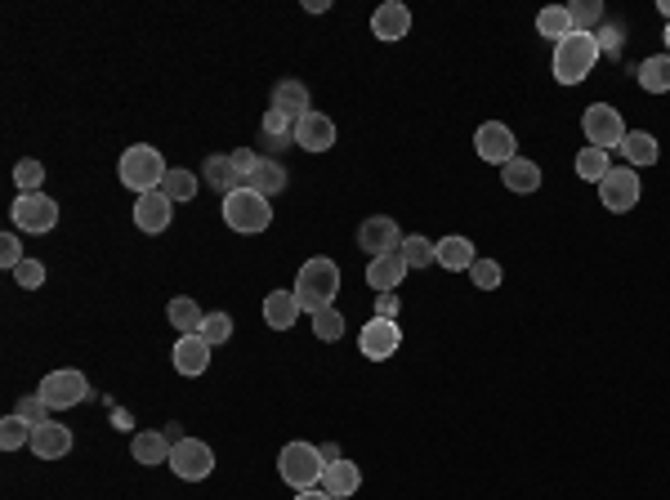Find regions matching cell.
Returning a JSON list of instances; mask_svg holds the SVG:
<instances>
[{
	"mask_svg": "<svg viewBox=\"0 0 670 500\" xmlns=\"http://www.w3.org/2000/svg\"><path fill=\"white\" fill-rule=\"evenodd\" d=\"M335 295H340V264H335V259L318 255V259H309V264L295 273V300H300V309L309 317L331 309Z\"/></svg>",
	"mask_w": 670,
	"mask_h": 500,
	"instance_id": "obj_1",
	"label": "cell"
},
{
	"mask_svg": "<svg viewBox=\"0 0 670 500\" xmlns=\"http://www.w3.org/2000/svg\"><path fill=\"white\" fill-rule=\"evenodd\" d=\"M599 63V36L590 32H568L554 45V81L559 85H581Z\"/></svg>",
	"mask_w": 670,
	"mask_h": 500,
	"instance_id": "obj_2",
	"label": "cell"
},
{
	"mask_svg": "<svg viewBox=\"0 0 670 500\" xmlns=\"http://www.w3.org/2000/svg\"><path fill=\"white\" fill-rule=\"evenodd\" d=\"M166 157H161L157 148H148V143H134V148L121 152V166H117V179L126 184L134 197H143V192H157L166 184Z\"/></svg>",
	"mask_w": 670,
	"mask_h": 500,
	"instance_id": "obj_3",
	"label": "cell"
},
{
	"mask_svg": "<svg viewBox=\"0 0 670 500\" xmlns=\"http://www.w3.org/2000/svg\"><path fill=\"white\" fill-rule=\"evenodd\" d=\"M322 469H327V460H322V447H313V442H286L282 456H277V474H282V483L295 487V492L318 487Z\"/></svg>",
	"mask_w": 670,
	"mask_h": 500,
	"instance_id": "obj_4",
	"label": "cell"
},
{
	"mask_svg": "<svg viewBox=\"0 0 670 500\" xmlns=\"http://www.w3.org/2000/svg\"><path fill=\"white\" fill-rule=\"evenodd\" d=\"M224 224L233 228V233H264L268 224H273V206H268V197H260V192L251 188H237L224 197Z\"/></svg>",
	"mask_w": 670,
	"mask_h": 500,
	"instance_id": "obj_5",
	"label": "cell"
},
{
	"mask_svg": "<svg viewBox=\"0 0 670 500\" xmlns=\"http://www.w3.org/2000/svg\"><path fill=\"white\" fill-rule=\"evenodd\" d=\"M581 130H586L590 148H603V152L621 148V143H626V134H630L626 121H621V112L608 108V103H590L586 117H581Z\"/></svg>",
	"mask_w": 670,
	"mask_h": 500,
	"instance_id": "obj_6",
	"label": "cell"
},
{
	"mask_svg": "<svg viewBox=\"0 0 670 500\" xmlns=\"http://www.w3.org/2000/svg\"><path fill=\"white\" fill-rule=\"evenodd\" d=\"M9 215H14V228H23V233H54V224H59V201L45 197V192H18Z\"/></svg>",
	"mask_w": 670,
	"mask_h": 500,
	"instance_id": "obj_7",
	"label": "cell"
},
{
	"mask_svg": "<svg viewBox=\"0 0 670 500\" xmlns=\"http://www.w3.org/2000/svg\"><path fill=\"white\" fill-rule=\"evenodd\" d=\"M45 398V407L50 411H67V407H76V402H85L90 398V380H85L81 371H50L41 380V389H36Z\"/></svg>",
	"mask_w": 670,
	"mask_h": 500,
	"instance_id": "obj_8",
	"label": "cell"
},
{
	"mask_svg": "<svg viewBox=\"0 0 670 500\" xmlns=\"http://www.w3.org/2000/svg\"><path fill=\"white\" fill-rule=\"evenodd\" d=\"M170 469H175L184 483H206L215 474V451L201 438H179L175 451H170Z\"/></svg>",
	"mask_w": 670,
	"mask_h": 500,
	"instance_id": "obj_9",
	"label": "cell"
},
{
	"mask_svg": "<svg viewBox=\"0 0 670 500\" xmlns=\"http://www.w3.org/2000/svg\"><path fill=\"white\" fill-rule=\"evenodd\" d=\"M398 349H402V326L394 317H371L358 331V353L367 362H385V358H394Z\"/></svg>",
	"mask_w": 670,
	"mask_h": 500,
	"instance_id": "obj_10",
	"label": "cell"
},
{
	"mask_svg": "<svg viewBox=\"0 0 670 500\" xmlns=\"http://www.w3.org/2000/svg\"><path fill=\"white\" fill-rule=\"evenodd\" d=\"M639 175L630 166H612L608 175L599 179V201L612 210V215H626V210L639 206Z\"/></svg>",
	"mask_w": 670,
	"mask_h": 500,
	"instance_id": "obj_11",
	"label": "cell"
},
{
	"mask_svg": "<svg viewBox=\"0 0 670 500\" xmlns=\"http://www.w3.org/2000/svg\"><path fill=\"white\" fill-rule=\"evenodd\" d=\"M474 152L487 166H510V161L519 157V143H514V130L505 121H487V125H478V134H474Z\"/></svg>",
	"mask_w": 670,
	"mask_h": 500,
	"instance_id": "obj_12",
	"label": "cell"
},
{
	"mask_svg": "<svg viewBox=\"0 0 670 500\" xmlns=\"http://www.w3.org/2000/svg\"><path fill=\"white\" fill-rule=\"evenodd\" d=\"M170 215H175V201L166 197V192H143V197H134V228L139 233H166L170 228Z\"/></svg>",
	"mask_w": 670,
	"mask_h": 500,
	"instance_id": "obj_13",
	"label": "cell"
},
{
	"mask_svg": "<svg viewBox=\"0 0 670 500\" xmlns=\"http://www.w3.org/2000/svg\"><path fill=\"white\" fill-rule=\"evenodd\" d=\"M358 246L367 250L371 259L394 255V250L402 246V233H398V224L389 215H371V219H362V228H358Z\"/></svg>",
	"mask_w": 670,
	"mask_h": 500,
	"instance_id": "obj_14",
	"label": "cell"
},
{
	"mask_svg": "<svg viewBox=\"0 0 670 500\" xmlns=\"http://www.w3.org/2000/svg\"><path fill=\"white\" fill-rule=\"evenodd\" d=\"M170 451H175V438L166 429H139L130 438V456L134 465H170Z\"/></svg>",
	"mask_w": 670,
	"mask_h": 500,
	"instance_id": "obj_15",
	"label": "cell"
},
{
	"mask_svg": "<svg viewBox=\"0 0 670 500\" xmlns=\"http://www.w3.org/2000/svg\"><path fill=\"white\" fill-rule=\"evenodd\" d=\"M295 148H304V152L335 148V121L322 117V112H304V117L295 121Z\"/></svg>",
	"mask_w": 670,
	"mask_h": 500,
	"instance_id": "obj_16",
	"label": "cell"
},
{
	"mask_svg": "<svg viewBox=\"0 0 670 500\" xmlns=\"http://www.w3.org/2000/svg\"><path fill=\"white\" fill-rule=\"evenodd\" d=\"M32 456L36 460H63L67 451H72V429L59 425V420H45V425H36L32 429Z\"/></svg>",
	"mask_w": 670,
	"mask_h": 500,
	"instance_id": "obj_17",
	"label": "cell"
},
{
	"mask_svg": "<svg viewBox=\"0 0 670 500\" xmlns=\"http://www.w3.org/2000/svg\"><path fill=\"white\" fill-rule=\"evenodd\" d=\"M170 358H175V371L179 375H206L210 367V344H206V335H179L175 340V349H170Z\"/></svg>",
	"mask_w": 670,
	"mask_h": 500,
	"instance_id": "obj_18",
	"label": "cell"
},
{
	"mask_svg": "<svg viewBox=\"0 0 670 500\" xmlns=\"http://www.w3.org/2000/svg\"><path fill=\"white\" fill-rule=\"evenodd\" d=\"M371 32H376V41H402V36L411 32V9L402 5V0H385V5L371 14Z\"/></svg>",
	"mask_w": 670,
	"mask_h": 500,
	"instance_id": "obj_19",
	"label": "cell"
},
{
	"mask_svg": "<svg viewBox=\"0 0 670 500\" xmlns=\"http://www.w3.org/2000/svg\"><path fill=\"white\" fill-rule=\"evenodd\" d=\"M318 487H322L327 496H335V500H349V496L362 487V469L353 465L349 456H344V460H331V465L322 469V483H318Z\"/></svg>",
	"mask_w": 670,
	"mask_h": 500,
	"instance_id": "obj_20",
	"label": "cell"
},
{
	"mask_svg": "<svg viewBox=\"0 0 670 500\" xmlns=\"http://www.w3.org/2000/svg\"><path fill=\"white\" fill-rule=\"evenodd\" d=\"M201 179H206V188L210 192H219V197H228V192H237V188H246V179H242V170L233 166V157H206V166H201Z\"/></svg>",
	"mask_w": 670,
	"mask_h": 500,
	"instance_id": "obj_21",
	"label": "cell"
},
{
	"mask_svg": "<svg viewBox=\"0 0 670 500\" xmlns=\"http://www.w3.org/2000/svg\"><path fill=\"white\" fill-rule=\"evenodd\" d=\"M300 300H295V291H273L264 300V322L273 326V331H291L295 322H300Z\"/></svg>",
	"mask_w": 670,
	"mask_h": 500,
	"instance_id": "obj_22",
	"label": "cell"
},
{
	"mask_svg": "<svg viewBox=\"0 0 670 500\" xmlns=\"http://www.w3.org/2000/svg\"><path fill=\"white\" fill-rule=\"evenodd\" d=\"M621 157H626L630 170H644V166H657L662 148H657V139H653L648 130H630L626 143H621Z\"/></svg>",
	"mask_w": 670,
	"mask_h": 500,
	"instance_id": "obj_23",
	"label": "cell"
},
{
	"mask_svg": "<svg viewBox=\"0 0 670 500\" xmlns=\"http://www.w3.org/2000/svg\"><path fill=\"white\" fill-rule=\"evenodd\" d=\"M273 108L300 121L304 112H313V103H309V85H304V81H277V85H273Z\"/></svg>",
	"mask_w": 670,
	"mask_h": 500,
	"instance_id": "obj_24",
	"label": "cell"
},
{
	"mask_svg": "<svg viewBox=\"0 0 670 500\" xmlns=\"http://www.w3.org/2000/svg\"><path fill=\"white\" fill-rule=\"evenodd\" d=\"M402 277H407V264H402L398 250H394V255H376L367 264V286H376V295L380 291H394Z\"/></svg>",
	"mask_w": 670,
	"mask_h": 500,
	"instance_id": "obj_25",
	"label": "cell"
},
{
	"mask_svg": "<svg viewBox=\"0 0 670 500\" xmlns=\"http://www.w3.org/2000/svg\"><path fill=\"white\" fill-rule=\"evenodd\" d=\"M474 242H469V237H443V242H438V264L447 268V273H469V268H474Z\"/></svg>",
	"mask_w": 670,
	"mask_h": 500,
	"instance_id": "obj_26",
	"label": "cell"
},
{
	"mask_svg": "<svg viewBox=\"0 0 670 500\" xmlns=\"http://www.w3.org/2000/svg\"><path fill=\"white\" fill-rule=\"evenodd\" d=\"M501 179H505L510 192H536L541 188V166L528 161V157H514L510 166H501Z\"/></svg>",
	"mask_w": 670,
	"mask_h": 500,
	"instance_id": "obj_27",
	"label": "cell"
},
{
	"mask_svg": "<svg viewBox=\"0 0 670 500\" xmlns=\"http://www.w3.org/2000/svg\"><path fill=\"white\" fill-rule=\"evenodd\" d=\"M166 322L175 326L179 335H197V331H201V322H206V313L197 309V300L179 295V300H170V304H166Z\"/></svg>",
	"mask_w": 670,
	"mask_h": 500,
	"instance_id": "obj_28",
	"label": "cell"
},
{
	"mask_svg": "<svg viewBox=\"0 0 670 500\" xmlns=\"http://www.w3.org/2000/svg\"><path fill=\"white\" fill-rule=\"evenodd\" d=\"M639 85L648 94H670V54H653V59L639 63Z\"/></svg>",
	"mask_w": 670,
	"mask_h": 500,
	"instance_id": "obj_29",
	"label": "cell"
},
{
	"mask_svg": "<svg viewBox=\"0 0 670 500\" xmlns=\"http://www.w3.org/2000/svg\"><path fill=\"white\" fill-rule=\"evenodd\" d=\"M246 188L260 192V197H273V192L286 188V166H282V161H264L260 157V166H255V175L246 179Z\"/></svg>",
	"mask_w": 670,
	"mask_h": 500,
	"instance_id": "obj_30",
	"label": "cell"
},
{
	"mask_svg": "<svg viewBox=\"0 0 670 500\" xmlns=\"http://www.w3.org/2000/svg\"><path fill=\"white\" fill-rule=\"evenodd\" d=\"M398 255H402V264H407V268H429V264H438V242L411 233V237H402Z\"/></svg>",
	"mask_w": 670,
	"mask_h": 500,
	"instance_id": "obj_31",
	"label": "cell"
},
{
	"mask_svg": "<svg viewBox=\"0 0 670 500\" xmlns=\"http://www.w3.org/2000/svg\"><path fill=\"white\" fill-rule=\"evenodd\" d=\"M536 32L545 36V41L559 45L563 36L572 32V18H568V5H545L541 14H536Z\"/></svg>",
	"mask_w": 670,
	"mask_h": 500,
	"instance_id": "obj_32",
	"label": "cell"
},
{
	"mask_svg": "<svg viewBox=\"0 0 670 500\" xmlns=\"http://www.w3.org/2000/svg\"><path fill=\"white\" fill-rule=\"evenodd\" d=\"M608 170H612V161H608V152H603V148H590V143H586V148L577 152V175L586 179V184H599Z\"/></svg>",
	"mask_w": 670,
	"mask_h": 500,
	"instance_id": "obj_33",
	"label": "cell"
},
{
	"mask_svg": "<svg viewBox=\"0 0 670 500\" xmlns=\"http://www.w3.org/2000/svg\"><path fill=\"white\" fill-rule=\"evenodd\" d=\"M197 188H201V179L193 175V170H184V166H175V170L166 175V184H161V192H166L170 201H193Z\"/></svg>",
	"mask_w": 670,
	"mask_h": 500,
	"instance_id": "obj_34",
	"label": "cell"
},
{
	"mask_svg": "<svg viewBox=\"0 0 670 500\" xmlns=\"http://www.w3.org/2000/svg\"><path fill=\"white\" fill-rule=\"evenodd\" d=\"M568 18H572V32L595 36V23L603 18V5H599V0H577V5H568Z\"/></svg>",
	"mask_w": 670,
	"mask_h": 500,
	"instance_id": "obj_35",
	"label": "cell"
},
{
	"mask_svg": "<svg viewBox=\"0 0 670 500\" xmlns=\"http://www.w3.org/2000/svg\"><path fill=\"white\" fill-rule=\"evenodd\" d=\"M23 442H32V425H27L23 416H5V420H0V447L18 451Z\"/></svg>",
	"mask_w": 670,
	"mask_h": 500,
	"instance_id": "obj_36",
	"label": "cell"
},
{
	"mask_svg": "<svg viewBox=\"0 0 670 500\" xmlns=\"http://www.w3.org/2000/svg\"><path fill=\"white\" fill-rule=\"evenodd\" d=\"M197 335H206L210 349H215V344H228V340H233V317H228V313H206V322H201Z\"/></svg>",
	"mask_w": 670,
	"mask_h": 500,
	"instance_id": "obj_37",
	"label": "cell"
},
{
	"mask_svg": "<svg viewBox=\"0 0 670 500\" xmlns=\"http://www.w3.org/2000/svg\"><path fill=\"white\" fill-rule=\"evenodd\" d=\"M501 264H496V259H474V268H469V282L478 286V291H496V286H501Z\"/></svg>",
	"mask_w": 670,
	"mask_h": 500,
	"instance_id": "obj_38",
	"label": "cell"
},
{
	"mask_svg": "<svg viewBox=\"0 0 670 500\" xmlns=\"http://www.w3.org/2000/svg\"><path fill=\"white\" fill-rule=\"evenodd\" d=\"M313 335H318L322 344H335L344 335V317L335 313V309H322V313H313Z\"/></svg>",
	"mask_w": 670,
	"mask_h": 500,
	"instance_id": "obj_39",
	"label": "cell"
},
{
	"mask_svg": "<svg viewBox=\"0 0 670 500\" xmlns=\"http://www.w3.org/2000/svg\"><path fill=\"white\" fill-rule=\"evenodd\" d=\"M14 184H18V192H41V184H45V166L41 161H18L14 166Z\"/></svg>",
	"mask_w": 670,
	"mask_h": 500,
	"instance_id": "obj_40",
	"label": "cell"
},
{
	"mask_svg": "<svg viewBox=\"0 0 670 500\" xmlns=\"http://www.w3.org/2000/svg\"><path fill=\"white\" fill-rule=\"evenodd\" d=\"M14 416H23L27 425H45V420H50V407H45V398L41 393H27V398H18V407H14Z\"/></svg>",
	"mask_w": 670,
	"mask_h": 500,
	"instance_id": "obj_41",
	"label": "cell"
},
{
	"mask_svg": "<svg viewBox=\"0 0 670 500\" xmlns=\"http://www.w3.org/2000/svg\"><path fill=\"white\" fill-rule=\"evenodd\" d=\"M14 282L23 286V291H41V286H45V264H41V259H23V264L14 268Z\"/></svg>",
	"mask_w": 670,
	"mask_h": 500,
	"instance_id": "obj_42",
	"label": "cell"
},
{
	"mask_svg": "<svg viewBox=\"0 0 670 500\" xmlns=\"http://www.w3.org/2000/svg\"><path fill=\"white\" fill-rule=\"evenodd\" d=\"M260 130H264V134H273V139H295V117H286V112L268 108V112H264V121H260Z\"/></svg>",
	"mask_w": 670,
	"mask_h": 500,
	"instance_id": "obj_43",
	"label": "cell"
},
{
	"mask_svg": "<svg viewBox=\"0 0 670 500\" xmlns=\"http://www.w3.org/2000/svg\"><path fill=\"white\" fill-rule=\"evenodd\" d=\"M0 264H5L9 273H14V268L23 264V246H18V237H14V233L0 237Z\"/></svg>",
	"mask_w": 670,
	"mask_h": 500,
	"instance_id": "obj_44",
	"label": "cell"
},
{
	"mask_svg": "<svg viewBox=\"0 0 670 500\" xmlns=\"http://www.w3.org/2000/svg\"><path fill=\"white\" fill-rule=\"evenodd\" d=\"M228 157H233V166L242 170V179H251L255 166H260V152H255V148H237V152H228Z\"/></svg>",
	"mask_w": 670,
	"mask_h": 500,
	"instance_id": "obj_45",
	"label": "cell"
},
{
	"mask_svg": "<svg viewBox=\"0 0 670 500\" xmlns=\"http://www.w3.org/2000/svg\"><path fill=\"white\" fill-rule=\"evenodd\" d=\"M398 309H402L398 291H380L376 295V317H398Z\"/></svg>",
	"mask_w": 670,
	"mask_h": 500,
	"instance_id": "obj_46",
	"label": "cell"
},
{
	"mask_svg": "<svg viewBox=\"0 0 670 500\" xmlns=\"http://www.w3.org/2000/svg\"><path fill=\"white\" fill-rule=\"evenodd\" d=\"M295 500H331L322 487H309V492H295Z\"/></svg>",
	"mask_w": 670,
	"mask_h": 500,
	"instance_id": "obj_47",
	"label": "cell"
},
{
	"mask_svg": "<svg viewBox=\"0 0 670 500\" xmlns=\"http://www.w3.org/2000/svg\"><path fill=\"white\" fill-rule=\"evenodd\" d=\"M322 460H327V465H331V460H344V451L335 447V442H327V447H322Z\"/></svg>",
	"mask_w": 670,
	"mask_h": 500,
	"instance_id": "obj_48",
	"label": "cell"
},
{
	"mask_svg": "<svg viewBox=\"0 0 670 500\" xmlns=\"http://www.w3.org/2000/svg\"><path fill=\"white\" fill-rule=\"evenodd\" d=\"M666 54H670V23H666Z\"/></svg>",
	"mask_w": 670,
	"mask_h": 500,
	"instance_id": "obj_49",
	"label": "cell"
}]
</instances>
